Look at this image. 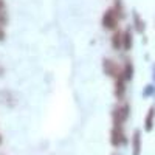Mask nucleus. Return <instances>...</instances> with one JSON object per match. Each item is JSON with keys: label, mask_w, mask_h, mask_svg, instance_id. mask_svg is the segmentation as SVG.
Returning a JSON list of instances; mask_svg holds the SVG:
<instances>
[{"label": "nucleus", "mask_w": 155, "mask_h": 155, "mask_svg": "<svg viewBox=\"0 0 155 155\" xmlns=\"http://www.w3.org/2000/svg\"><path fill=\"white\" fill-rule=\"evenodd\" d=\"M5 39V30H3V23L0 22V41H3Z\"/></svg>", "instance_id": "nucleus-13"}, {"label": "nucleus", "mask_w": 155, "mask_h": 155, "mask_svg": "<svg viewBox=\"0 0 155 155\" xmlns=\"http://www.w3.org/2000/svg\"><path fill=\"white\" fill-rule=\"evenodd\" d=\"M102 67H104L106 74L115 78V79L123 73V68H120V67H118V64H116L115 61H112V59H104V64H102Z\"/></svg>", "instance_id": "nucleus-4"}, {"label": "nucleus", "mask_w": 155, "mask_h": 155, "mask_svg": "<svg viewBox=\"0 0 155 155\" xmlns=\"http://www.w3.org/2000/svg\"><path fill=\"white\" fill-rule=\"evenodd\" d=\"M118 23H120V17L115 12V9L113 8L106 9L104 14H102V27H104L106 30H109V31H116Z\"/></svg>", "instance_id": "nucleus-2"}, {"label": "nucleus", "mask_w": 155, "mask_h": 155, "mask_svg": "<svg viewBox=\"0 0 155 155\" xmlns=\"http://www.w3.org/2000/svg\"><path fill=\"white\" fill-rule=\"evenodd\" d=\"M140 153H141V132L135 130L132 138V155H140Z\"/></svg>", "instance_id": "nucleus-6"}, {"label": "nucleus", "mask_w": 155, "mask_h": 155, "mask_svg": "<svg viewBox=\"0 0 155 155\" xmlns=\"http://www.w3.org/2000/svg\"><path fill=\"white\" fill-rule=\"evenodd\" d=\"M153 121H155V107L152 106L146 115V120H144V129H146V132H150L152 130V127H153Z\"/></svg>", "instance_id": "nucleus-7"}, {"label": "nucleus", "mask_w": 155, "mask_h": 155, "mask_svg": "<svg viewBox=\"0 0 155 155\" xmlns=\"http://www.w3.org/2000/svg\"><path fill=\"white\" fill-rule=\"evenodd\" d=\"M134 17H135V22H137V28H138V31H143V30H144V23L140 20V17H138L137 12L134 14Z\"/></svg>", "instance_id": "nucleus-12"}, {"label": "nucleus", "mask_w": 155, "mask_h": 155, "mask_svg": "<svg viewBox=\"0 0 155 155\" xmlns=\"http://www.w3.org/2000/svg\"><path fill=\"white\" fill-rule=\"evenodd\" d=\"M110 143L115 147H120V146L127 143V138H126V134L123 130V126H113L112 132H110Z\"/></svg>", "instance_id": "nucleus-3"}, {"label": "nucleus", "mask_w": 155, "mask_h": 155, "mask_svg": "<svg viewBox=\"0 0 155 155\" xmlns=\"http://www.w3.org/2000/svg\"><path fill=\"white\" fill-rule=\"evenodd\" d=\"M0 144H2V135H0Z\"/></svg>", "instance_id": "nucleus-14"}, {"label": "nucleus", "mask_w": 155, "mask_h": 155, "mask_svg": "<svg viewBox=\"0 0 155 155\" xmlns=\"http://www.w3.org/2000/svg\"><path fill=\"white\" fill-rule=\"evenodd\" d=\"M126 78L124 74L121 73L118 78H116V82H115V96L118 98L120 101L124 98V93H126Z\"/></svg>", "instance_id": "nucleus-5"}, {"label": "nucleus", "mask_w": 155, "mask_h": 155, "mask_svg": "<svg viewBox=\"0 0 155 155\" xmlns=\"http://www.w3.org/2000/svg\"><path fill=\"white\" fill-rule=\"evenodd\" d=\"M112 47L115 50L123 48V33H120V31L113 33V36H112Z\"/></svg>", "instance_id": "nucleus-9"}, {"label": "nucleus", "mask_w": 155, "mask_h": 155, "mask_svg": "<svg viewBox=\"0 0 155 155\" xmlns=\"http://www.w3.org/2000/svg\"><path fill=\"white\" fill-rule=\"evenodd\" d=\"M123 74L126 78V81H130L132 79V76H134V67H132L130 61H126L124 67H123Z\"/></svg>", "instance_id": "nucleus-10"}, {"label": "nucleus", "mask_w": 155, "mask_h": 155, "mask_svg": "<svg viewBox=\"0 0 155 155\" xmlns=\"http://www.w3.org/2000/svg\"><path fill=\"white\" fill-rule=\"evenodd\" d=\"M129 115H130V107H129V104H121L118 107H115L113 112H112V120H113V126H123L127 118H129Z\"/></svg>", "instance_id": "nucleus-1"}, {"label": "nucleus", "mask_w": 155, "mask_h": 155, "mask_svg": "<svg viewBox=\"0 0 155 155\" xmlns=\"http://www.w3.org/2000/svg\"><path fill=\"white\" fill-rule=\"evenodd\" d=\"M123 48H124V51H129L132 48V33H130V30H126L123 33Z\"/></svg>", "instance_id": "nucleus-8"}, {"label": "nucleus", "mask_w": 155, "mask_h": 155, "mask_svg": "<svg viewBox=\"0 0 155 155\" xmlns=\"http://www.w3.org/2000/svg\"><path fill=\"white\" fill-rule=\"evenodd\" d=\"M8 20V14H6V3L5 0H0V22L5 23Z\"/></svg>", "instance_id": "nucleus-11"}]
</instances>
